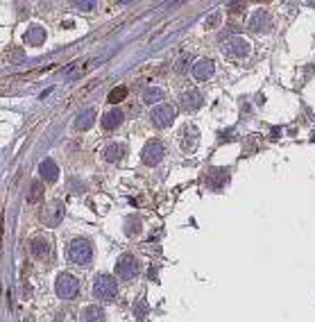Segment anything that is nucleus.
<instances>
[{
	"instance_id": "f257e3e1",
	"label": "nucleus",
	"mask_w": 315,
	"mask_h": 322,
	"mask_svg": "<svg viewBox=\"0 0 315 322\" xmlns=\"http://www.w3.org/2000/svg\"><path fill=\"white\" fill-rule=\"evenodd\" d=\"M68 256L70 261H75L77 266H89L91 259H93V245L86 241V238H75L68 245Z\"/></svg>"
},
{
	"instance_id": "f03ea898",
	"label": "nucleus",
	"mask_w": 315,
	"mask_h": 322,
	"mask_svg": "<svg viewBox=\"0 0 315 322\" xmlns=\"http://www.w3.org/2000/svg\"><path fill=\"white\" fill-rule=\"evenodd\" d=\"M249 52H252V48H249V43L243 39V36H231V39L225 41V45H222V55H225L227 59H231V62H241V59L249 57Z\"/></svg>"
},
{
	"instance_id": "7ed1b4c3",
	"label": "nucleus",
	"mask_w": 315,
	"mask_h": 322,
	"mask_svg": "<svg viewBox=\"0 0 315 322\" xmlns=\"http://www.w3.org/2000/svg\"><path fill=\"white\" fill-rule=\"evenodd\" d=\"M116 293H118L116 279L111 275H98L96 282H93V297L96 300H111Z\"/></svg>"
},
{
	"instance_id": "20e7f679",
	"label": "nucleus",
	"mask_w": 315,
	"mask_h": 322,
	"mask_svg": "<svg viewBox=\"0 0 315 322\" xmlns=\"http://www.w3.org/2000/svg\"><path fill=\"white\" fill-rule=\"evenodd\" d=\"M55 288H57V295H59V297H64V300H70V297H75V295H77L79 282H77V277H73V275L64 272V275H59V277H57Z\"/></svg>"
},
{
	"instance_id": "39448f33",
	"label": "nucleus",
	"mask_w": 315,
	"mask_h": 322,
	"mask_svg": "<svg viewBox=\"0 0 315 322\" xmlns=\"http://www.w3.org/2000/svg\"><path fill=\"white\" fill-rule=\"evenodd\" d=\"M116 275L120 279H134L139 275V259L134 254H130V252L123 254L118 259V263H116Z\"/></svg>"
},
{
	"instance_id": "423d86ee",
	"label": "nucleus",
	"mask_w": 315,
	"mask_h": 322,
	"mask_svg": "<svg viewBox=\"0 0 315 322\" xmlns=\"http://www.w3.org/2000/svg\"><path fill=\"white\" fill-rule=\"evenodd\" d=\"M150 120H152L154 127H168L175 120V109L170 105H157V107L150 111Z\"/></svg>"
},
{
	"instance_id": "0eeeda50",
	"label": "nucleus",
	"mask_w": 315,
	"mask_h": 322,
	"mask_svg": "<svg viewBox=\"0 0 315 322\" xmlns=\"http://www.w3.org/2000/svg\"><path fill=\"white\" fill-rule=\"evenodd\" d=\"M272 28V16H270V11L268 9H256L252 14V18H249V30L252 32H268V30Z\"/></svg>"
},
{
	"instance_id": "6e6552de",
	"label": "nucleus",
	"mask_w": 315,
	"mask_h": 322,
	"mask_svg": "<svg viewBox=\"0 0 315 322\" xmlns=\"http://www.w3.org/2000/svg\"><path fill=\"white\" fill-rule=\"evenodd\" d=\"M163 154H166V150H163V143L154 139V141H150L145 147H143V164L157 166L159 161L163 159Z\"/></svg>"
},
{
	"instance_id": "1a4fd4ad",
	"label": "nucleus",
	"mask_w": 315,
	"mask_h": 322,
	"mask_svg": "<svg viewBox=\"0 0 315 322\" xmlns=\"http://www.w3.org/2000/svg\"><path fill=\"white\" fill-rule=\"evenodd\" d=\"M213 73H215V64L211 59H197L193 64V77L197 82H207V79L213 77Z\"/></svg>"
},
{
	"instance_id": "9d476101",
	"label": "nucleus",
	"mask_w": 315,
	"mask_h": 322,
	"mask_svg": "<svg viewBox=\"0 0 315 322\" xmlns=\"http://www.w3.org/2000/svg\"><path fill=\"white\" fill-rule=\"evenodd\" d=\"M179 145L184 152H193L197 145V130L193 125H184L179 130Z\"/></svg>"
},
{
	"instance_id": "9b49d317",
	"label": "nucleus",
	"mask_w": 315,
	"mask_h": 322,
	"mask_svg": "<svg viewBox=\"0 0 315 322\" xmlns=\"http://www.w3.org/2000/svg\"><path fill=\"white\" fill-rule=\"evenodd\" d=\"M39 175L43 181L52 184V181H57V177H59V168H57V164L52 159H43L39 164Z\"/></svg>"
},
{
	"instance_id": "f8f14e48",
	"label": "nucleus",
	"mask_w": 315,
	"mask_h": 322,
	"mask_svg": "<svg viewBox=\"0 0 315 322\" xmlns=\"http://www.w3.org/2000/svg\"><path fill=\"white\" fill-rule=\"evenodd\" d=\"M179 102L186 111H195V109L202 107V93L200 91H186V93H181Z\"/></svg>"
},
{
	"instance_id": "ddd939ff",
	"label": "nucleus",
	"mask_w": 315,
	"mask_h": 322,
	"mask_svg": "<svg viewBox=\"0 0 315 322\" xmlns=\"http://www.w3.org/2000/svg\"><path fill=\"white\" fill-rule=\"evenodd\" d=\"M123 118H125L123 109L113 107V109H109V111L102 116V127H105V130H116V127L123 123Z\"/></svg>"
},
{
	"instance_id": "4468645a",
	"label": "nucleus",
	"mask_w": 315,
	"mask_h": 322,
	"mask_svg": "<svg viewBox=\"0 0 315 322\" xmlns=\"http://www.w3.org/2000/svg\"><path fill=\"white\" fill-rule=\"evenodd\" d=\"M48 252H50V245H48L45 238H32V243H30V254H32L34 259H45Z\"/></svg>"
},
{
	"instance_id": "2eb2a0df",
	"label": "nucleus",
	"mask_w": 315,
	"mask_h": 322,
	"mask_svg": "<svg viewBox=\"0 0 315 322\" xmlns=\"http://www.w3.org/2000/svg\"><path fill=\"white\" fill-rule=\"evenodd\" d=\"M45 41V30L41 25H30L25 32V43L30 45H41Z\"/></svg>"
},
{
	"instance_id": "dca6fc26",
	"label": "nucleus",
	"mask_w": 315,
	"mask_h": 322,
	"mask_svg": "<svg viewBox=\"0 0 315 322\" xmlns=\"http://www.w3.org/2000/svg\"><path fill=\"white\" fill-rule=\"evenodd\" d=\"M93 120H96V109H84V111L75 118V130H79V132L89 130L91 125H93Z\"/></svg>"
},
{
	"instance_id": "f3484780",
	"label": "nucleus",
	"mask_w": 315,
	"mask_h": 322,
	"mask_svg": "<svg viewBox=\"0 0 315 322\" xmlns=\"http://www.w3.org/2000/svg\"><path fill=\"white\" fill-rule=\"evenodd\" d=\"M82 320L84 322H105V311H102V306H98V304L86 306L84 311H82Z\"/></svg>"
},
{
	"instance_id": "a211bd4d",
	"label": "nucleus",
	"mask_w": 315,
	"mask_h": 322,
	"mask_svg": "<svg viewBox=\"0 0 315 322\" xmlns=\"http://www.w3.org/2000/svg\"><path fill=\"white\" fill-rule=\"evenodd\" d=\"M123 157H125L123 143H111V145H107V150H105V159H107V161H120Z\"/></svg>"
},
{
	"instance_id": "6ab92c4d",
	"label": "nucleus",
	"mask_w": 315,
	"mask_h": 322,
	"mask_svg": "<svg viewBox=\"0 0 315 322\" xmlns=\"http://www.w3.org/2000/svg\"><path fill=\"white\" fill-rule=\"evenodd\" d=\"M161 100H163V91L157 89V86H152V89H147L143 93V102L145 105H154V102H161Z\"/></svg>"
},
{
	"instance_id": "aec40b11",
	"label": "nucleus",
	"mask_w": 315,
	"mask_h": 322,
	"mask_svg": "<svg viewBox=\"0 0 315 322\" xmlns=\"http://www.w3.org/2000/svg\"><path fill=\"white\" fill-rule=\"evenodd\" d=\"M41 195H43V186H41L39 181H32V186H30V195H28V202H36V200H41Z\"/></svg>"
},
{
	"instance_id": "412c9836",
	"label": "nucleus",
	"mask_w": 315,
	"mask_h": 322,
	"mask_svg": "<svg viewBox=\"0 0 315 322\" xmlns=\"http://www.w3.org/2000/svg\"><path fill=\"white\" fill-rule=\"evenodd\" d=\"M125 96H127V86L120 84V86H116V89L109 93V102H113V105H116V102L125 100Z\"/></svg>"
},
{
	"instance_id": "4be33fe9",
	"label": "nucleus",
	"mask_w": 315,
	"mask_h": 322,
	"mask_svg": "<svg viewBox=\"0 0 315 322\" xmlns=\"http://www.w3.org/2000/svg\"><path fill=\"white\" fill-rule=\"evenodd\" d=\"M220 21H222L220 11H213V14H211V16H209L207 21H204V28H207V30H213L215 25H220Z\"/></svg>"
},
{
	"instance_id": "5701e85b",
	"label": "nucleus",
	"mask_w": 315,
	"mask_h": 322,
	"mask_svg": "<svg viewBox=\"0 0 315 322\" xmlns=\"http://www.w3.org/2000/svg\"><path fill=\"white\" fill-rule=\"evenodd\" d=\"M139 232H141V222L136 220V218H132V222H127V234H130V236H136Z\"/></svg>"
},
{
	"instance_id": "b1692460",
	"label": "nucleus",
	"mask_w": 315,
	"mask_h": 322,
	"mask_svg": "<svg viewBox=\"0 0 315 322\" xmlns=\"http://www.w3.org/2000/svg\"><path fill=\"white\" fill-rule=\"evenodd\" d=\"M188 62H191V57H188V55H184V57H181L179 62H177V73H184L186 68H188V66H186V64H188Z\"/></svg>"
},
{
	"instance_id": "393cba45",
	"label": "nucleus",
	"mask_w": 315,
	"mask_h": 322,
	"mask_svg": "<svg viewBox=\"0 0 315 322\" xmlns=\"http://www.w3.org/2000/svg\"><path fill=\"white\" fill-rule=\"evenodd\" d=\"M75 7L82 11H93L96 9V2H75Z\"/></svg>"
}]
</instances>
